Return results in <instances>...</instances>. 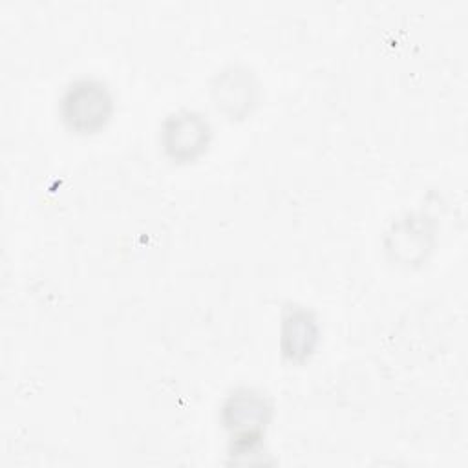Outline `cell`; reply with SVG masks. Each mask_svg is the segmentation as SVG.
<instances>
[{
  "instance_id": "obj_1",
  "label": "cell",
  "mask_w": 468,
  "mask_h": 468,
  "mask_svg": "<svg viewBox=\"0 0 468 468\" xmlns=\"http://www.w3.org/2000/svg\"><path fill=\"white\" fill-rule=\"evenodd\" d=\"M58 113L68 130L82 135L95 133L106 126L113 113L112 91L101 79H75L60 95Z\"/></svg>"
},
{
  "instance_id": "obj_2",
  "label": "cell",
  "mask_w": 468,
  "mask_h": 468,
  "mask_svg": "<svg viewBox=\"0 0 468 468\" xmlns=\"http://www.w3.org/2000/svg\"><path fill=\"white\" fill-rule=\"evenodd\" d=\"M271 410L267 397L252 388H238L225 399L221 420L232 435L234 453L254 452L271 419Z\"/></svg>"
},
{
  "instance_id": "obj_3",
  "label": "cell",
  "mask_w": 468,
  "mask_h": 468,
  "mask_svg": "<svg viewBox=\"0 0 468 468\" xmlns=\"http://www.w3.org/2000/svg\"><path fill=\"white\" fill-rule=\"evenodd\" d=\"M210 137V122L196 110H177L161 124V146L176 163H190L197 159L208 148Z\"/></svg>"
},
{
  "instance_id": "obj_4",
  "label": "cell",
  "mask_w": 468,
  "mask_h": 468,
  "mask_svg": "<svg viewBox=\"0 0 468 468\" xmlns=\"http://www.w3.org/2000/svg\"><path fill=\"white\" fill-rule=\"evenodd\" d=\"M212 95L216 106L227 115L232 119L243 117L256 104L258 84L250 69L243 66H230L216 75Z\"/></svg>"
},
{
  "instance_id": "obj_5",
  "label": "cell",
  "mask_w": 468,
  "mask_h": 468,
  "mask_svg": "<svg viewBox=\"0 0 468 468\" xmlns=\"http://www.w3.org/2000/svg\"><path fill=\"white\" fill-rule=\"evenodd\" d=\"M318 342V324L314 314L302 305H289L282 316V353L291 362H303L311 356Z\"/></svg>"
}]
</instances>
